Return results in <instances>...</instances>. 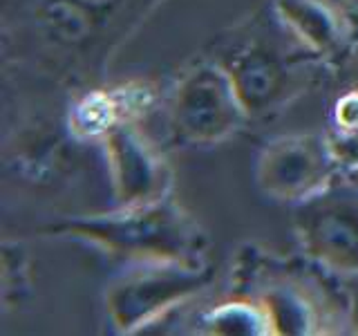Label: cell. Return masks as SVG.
Instances as JSON below:
<instances>
[{
    "instance_id": "1",
    "label": "cell",
    "mask_w": 358,
    "mask_h": 336,
    "mask_svg": "<svg viewBox=\"0 0 358 336\" xmlns=\"http://www.w3.org/2000/svg\"><path fill=\"white\" fill-rule=\"evenodd\" d=\"M305 246L327 265L358 272V186H327L298 211Z\"/></svg>"
},
{
    "instance_id": "2",
    "label": "cell",
    "mask_w": 358,
    "mask_h": 336,
    "mask_svg": "<svg viewBox=\"0 0 358 336\" xmlns=\"http://www.w3.org/2000/svg\"><path fill=\"white\" fill-rule=\"evenodd\" d=\"M354 294H356V323H358V280H356V285H354Z\"/></svg>"
}]
</instances>
